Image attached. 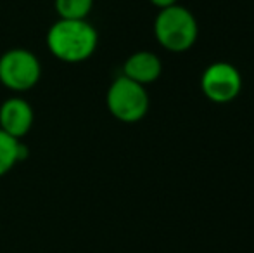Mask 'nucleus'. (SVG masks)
Wrapping results in <instances>:
<instances>
[{
    "label": "nucleus",
    "mask_w": 254,
    "mask_h": 253,
    "mask_svg": "<svg viewBox=\"0 0 254 253\" xmlns=\"http://www.w3.org/2000/svg\"><path fill=\"white\" fill-rule=\"evenodd\" d=\"M109 113L123 123L140 122L149 111V94L144 85L127 77H118L106 94Z\"/></svg>",
    "instance_id": "nucleus-3"
},
{
    "label": "nucleus",
    "mask_w": 254,
    "mask_h": 253,
    "mask_svg": "<svg viewBox=\"0 0 254 253\" xmlns=\"http://www.w3.org/2000/svg\"><path fill=\"white\" fill-rule=\"evenodd\" d=\"M42 64L28 49H10L0 56V84L12 92H26L40 82Z\"/></svg>",
    "instance_id": "nucleus-4"
},
{
    "label": "nucleus",
    "mask_w": 254,
    "mask_h": 253,
    "mask_svg": "<svg viewBox=\"0 0 254 253\" xmlns=\"http://www.w3.org/2000/svg\"><path fill=\"white\" fill-rule=\"evenodd\" d=\"M61 19H87L94 7V0H54Z\"/></svg>",
    "instance_id": "nucleus-9"
},
{
    "label": "nucleus",
    "mask_w": 254,
    "mask_h": 253,
    "mask_svg": "<svg viewBox=\"0 0 254 253\" xmlns=\"http://www.w3.org/2000/svg\"><path fill=\"white\" fill-rule=\"evenodd\" d=\"M163 73V63L151 51H138L128 56L123 64V77L137 82L140 85H149L156 82Z\"/></svg>",
    "instance_id": "nucleus-7"
},
{
    "label": "nucleus",
    "mask_w": 254,
    "mask_h": 253,
    "mask_svg": "<svg viewBox=\"0 0 254 253\" xmlns=\"http://www.w3.org/2000/svg\"><path fill=\"white\" fill-rule=\"evenodd\" d=\"M33 127V108L23 97H9L0 106V130L21 139Z\"/></svg>",
    "instance_id": "nucleus-6"
},
{
    "label": "nucleus",
    "mask_w": 254,
    "mask_h": 253,
    "mask_svg": "<svg viewBox=\"0 0 254 253\" xmlns=\"http://www.w3.org/2000/svg\"><path fill=\"white\" fill-rule=\"evenodd\" d=\"M19 139L10 137L3 130H0V177L14 169L16 163H19Z\"/></svg>",
    "instance_id": "nucleus-8"
},
{
    "label": "nucleus",
    "mask_w": 254,
    "mask_h": 253,
    "mask_svg": "<svg viewBox=\"0 0 254 253\" xmlns=\"http://www.w3.org/2000/svg\"><path fill=\"white\" fill-rule=\"evenodd\" d=\"M99 45V33L87 19H57L47 31V47L56 59L78 64L90 59Z\"/></svg>",
    "instance_id": "nucleus-1"
},
{
    "label": "nucleus",
    "mask_w": 254,
    "mask_h": 253,
    "mask_svg": "<svg viewBox=\"0 0 254 253\" xmlns=\"http://www.w3.org/2000/svg\"><path fill=\"white\" fill-rule=\"evenodd\" d=\"M149 2H151L154 7H157V9L161 10V9H166V7L178 3V0H149Z\"/></svg>",
    "instance_id": "nucleus-10"
},
{
    "label": "nucleus",
    "mask_w": 254,
    "mask_h": 253,
    "mask_svg": "<svg viewBox=\"0 0 254 253\" xmlns=\"http://www.w3.org/2000/svg\"><path fill=\"white\" fill-rule=\"evenodd\" d=\"M199 26L195 16L184 5L161 9L154 19V37L157 44L170 52H185L195 44Z\"/></svg>",
    "instance_id": "nucleus-2"
},
{
    "label": "nucleus",
    "mask_w": 254,
    "mask_h": 253,
    "mask_svg": "<svg viewBox=\"0 0 254 253\" xmlns=\"http://www.w3.org/2000/svg\"><path fill=\"white\" fill-rule=\"evenodd\" d=\"M202 94L214 104L232 102L242 90V75L234 64L218 61L202 71Z\"/></svg>",
    "instance_id": "nucleus-5"
}]
</instances>
